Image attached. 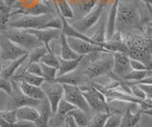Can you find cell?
I'll list each match as a JSON object with an SVG mask.
<instances>
[{
	"instance_id": "cell-1",
	"label": "cell",
	"mask_w": 152,
	"mask_h": 127,
	"mask_svg": "<svg viewBox=\"0 0 152 127\" xmlns=\"http://www.w3.org/2000/svg\"><path fill=\"white\" fill-rule=\"evenodd\" d=\"M151 12V5H146L140 0H119L115 31L126 34L149 25Z\"/></svg>"
},
{
	"instance_id": "cell-2",
	"label": "cell",
	"mask_w": 152,
	"mask_h": 127,
	"mask_svg": "<svg viewBox=\"0 0 152 127\" xmlns=\"http://www.w3.org/2000/svg\"><path fill=\"white\" fill-rule=\"evenodd\" d=\"M88 56L89 57V61L85 65L82 72L88 81L104 76L111 71L113 64V56L111 52L97 51L88 54Z\"/></svg>"
},
{
	"instance_id": "cell-3",
	"label": "cell",
	"mask_w": 152,
	"mask_h": 127,
	"mask_svg": "<svg viewBox=\"0 0 152 127\" xmlns=\"http://www.w3.org/2000/svg\"><path fill=\"white\" fill-rule=\"evenodd\" d=\"M58 13H45L40 15H27V13H12L7 20V27L22 30H42L50 20L58 16Z\"/></svg>"
},
{
	"instance_id": "cell-4",
	"label": "cell",
	"mask_w": 152,
	"mask_h": 127,
	"mask_svg": "<svg viewBox=\"0 0 152 127\" xmlns=\"http://www.w3.org/2000/svg\"><path fill=\"white\" fill-rule=\"evenodd\" d=\"M1 31H3V33L10 40H12L14 44H16L23 49L27 50L28 52L33 49L38 48V46H44L37 37H35L26 30L14 29V28L7 27L6 29H4Z\"/></svg>"
},
{
	"instance_id": "cell-5",
	"label": "cell",
	"mask_w": 152,
	"mask_h": 127,
	"mask_svg": "<svg viewBox=\"0 0 152 127\" xmlns=\"http://www.w3.org/2000/svg\"><path fill=\"white\" fill-rule=\"evenodd\" d=\"M80 89L82 90L83 95L91 111L95 113L110 112L106 97L93 84H91V82H89L84 86H81Z\"/></svg>"
},
{
	"instance_id": "cell-6",
	"label": "cell",
	"mask_w": 152,
	"mask_h": 127,
	"mask_svg": "<svg viewBox=\"0 0 152 127\" xmlns=\"http://www.w3.org/2000/svg\"><path fill=\"white\" fill-rule=\"evenodd\" d=\"M27 53V50L14 44L3 33V31L0 30V58L3 62L15 60Z\"/></svg>"
},
{
	"instance_id": "cell-7",
	"label": "cell",
	"mask_w": 152,
	"mask_h": 127,
	"mask_svg": "<svg viewBox=\"0 0 152 127\" xmlns=\"http://www.w3.org/2000/svg\"><path fill=\"white\" fill-rule=\"evenodd\" d=\"M41 88L45 93V97L50 103L52 113H55L57 106L64 96L63 84L56 81H44L41 84Z\"/></svg>"
},
{
	"instance_id": "cell-8",
	"label": "cell",
	"mask_w": 152,
	"mask_h": 127,
	"mask_svg": "<svg viewBox=\"0 0 152 127\" xmlns=\"http://www.w3.org/2000/svg\"><path fill=\"white\" fill-rule=\"evenodd\" d=\"M64 88V96L63 98L66 102H69L76 108L83 110L86 113H90L91 110L88 105L87 101L83 95L82 90L79 86H70V84H63Z\"/></svg>"
},
{
	"instance_id": "cell-9",
	"label": "cell",
	"mask_w": 152,
	"mask_h": 127,
	"mask_svg": "<svg viewBox=\"0 0 152 127\" xmlns=\"http://www.w3.org/2000/svg\"><path fill=\"white\" fill-rule=\"evenodd\" d=\"M66 41H68V44L74 52H76L80 56H86L90 53L97 52V51L107 52L106 49H103L102 46L94 45L86 40L74 38V37H66Z\"/></svg>"
},
{
	"instance_id": "cell-10",
	"label": "cell",
	"mask_w": 152,
	"mask_h": 127,
	"mask_svg": "<svg viewBox=\"0 0 152 127\" xmlns=\"http://www.w3.org/2000/svg\"><path fill=\"white\" fill-rule=\"evenodd\" d=\"M112 56L113 64L111 72L116 77L122 80V78L131 70L129 65V57L123 52H112Z\"/></svg>"
},
{
	"instance_id": "cell-11",
	"label": "cell",
	"mask_w": 152,
	"mask_h": 127,
	"mask_svg": "<svg viewBox=\"0 0 152 127\" xmlns=\"http://www.w3.org/2000/svg\"><path fill=\"white\" fill-rule=\"evenodd\" d=\"M57 83H60L62 84H70V86H84L90 81H88V78L85 76L82 70L75 69L69 73H66L59 76L55 79Z\"/></svg>"
},
{
	"instance_id": "cell-12",
	"label": "cell",
	"mask_w": 152,
	"mask_h": 127,
	"mask_svg": "<svg viewBox=\"0 0 152 127\" xmlns=\"http://www.w3.org/2000/svg\"><path fill=\"white\" fill-rule=\"evenodd\" d=\"M28 32H31L35 37L39 39L43 45H44L47 49L50 51V42L57 40L60 38V35L62 33L61 30L57 29H42V30H26Z\"/></svg>"
},
{
	"instance_id": "cell-13",
	"label": "cell",
	"mask_w": 152,
	"mask_h": 127,
	"mask_svg": "<svg viewBox=\"0 0 152 127\" xmlns=\"http://www.w3.org/2000/svg\"><path fill=\"white\" fill-rule=\"evenodd\" d=\"M14 82H16L20 91L25 96L31 99H33V100H37V101H42L46 98L45 93L43 91V89L41 88V86H32V84L27 83L23 81H14Z\"/></svg>"
},
{
	"instance_id": "cell-14",
	"label": "cell",
	"mask_w": 152,
	"mask_h": 127,
	"mask_svg": "<svg viewBox=\"0 0 152 127\" xmlns=\"http://www.w3.org/2000/svg\"><path fill=\"white\" fill-rule=\"evenodd\" d=\"M27 56L28 53L15 60L10 61L7 65H2V68L0 70V77L6 80H11L13 75L15 74V72L20 68L21 65L25 63Z\"/></svg>"
},
{
	"instance_id": "cell-15",
	"label": "cell",
	"mask_w": 152,
	"mask_h": 127,
	"mask_svg": "<svg viewBox=\"0 0 152 127\" xmlns=\"http://www.w3.org/2000/svg\"><path fill=\"white\" fill-rule=\"evenodd\" d=\"M40 110L39 111V117L37 118V120L34 121V124L36 127H49V121L50 119L52 116V111L50 109V103L45 98L44 100H42L39 103Z\"/></svg>"
},
{
	"instance_id": "cell-16",
	"label": "cell",
	"mask_w": 152,
	"mask_h": 127,
	"mask_svg": "<svg viewBox=\"0 0 152 127\" xmlns=\"http://www.w3.org/2000/svg\"><path fill=\"white\" fill-rule=\"evenodd\" d=\"M126 54L130 59H135L138 61L144 63L148 67H151V49H127Z\"/></svg>"
},
{
	"instance_id": "cell-17",
	"label": "cell",
	"mask_w": 152,
	"mask_h": 127,
	"mask_svg": "<svg viewBox=\"0 0 152 127\" xmlns=\"http://www.w3.org/2000/svg\"><path fill=\"white\" fill-rule=\"evenodd\" d=\"M82 58L83 56H79L78 58L73 60H64L59 57V67L58 69H57V77L77 69L80 65L81 61H82Z\"/></svg>"
},
{
	"instance_id": "cell-18",
	"label": "cell",
	"mask_w": 152,
	"mask_h": 127,
	"mask_svg": "<svg viewBox=\"0 0 152 127\" xmlns=\"http://www.w3.org/2000/svg\"><path fill=\"white\" fill-rule=\"evenodd\" d=\"M17 120H28L34 122L39 117V111L34 106H22L15 110Z\"/></svg>"
},
{
	"instance_id": "cell-19",
	"label": "cell",
	"mask_w": 152,
	"mask_h": 127,
	"mask_svg": "<svg viewBox=\"0 0 152 127\" xmlns=\"http://www.w3.org/2000/svg\"><path fill=\"white\" fill-rule=\"evenodd\" d=\"M142 113L139 110L137 112H132V108H127L126 113L122 116L121 123L118 127H135L137 124H139V121L141 120Z\"/></svg>"
},
{
	"instance_id": "cell-20",
	"label": "cell",
	"mask_w": 152,
	"mask_h": 127,
	"mask_svg": "<svg viewBox=\"0 0 152 127\" xmlns=\"http://www.w3.org/2000/svg\"><path fill=\"white\" fill-rule=\"evenodd\" d=\"M59 43H60V49H59V57L64 59V60H73L78 58L80 55H78L76 52L72 50L69 45L68 44L66 41V37L61 33L60 38H59Z\"/></svg>"
},
{
	"instance_id": "cell-21",
	"label": "cell",
	"mask_w": 152,
	"mask_h": 127,
	"mask_svg": "<svg viewBox=\"0 0 152 127\" xmlns=\"http://www.w3.org/2000/svg\"><path fill=\"white\" fill-rule=\"evenodd\" d=\"M152 76V70L146 69V70H130L127 72L125 76L122 78L123 81H126L128 84H135L136 83L142 81L145 78Z\"/></svg>"
},
{
	"instance_id": "cell-22",
	"label": "cell",
	"mask_w": 152,
	"mask_h": 127,
	"mask_svg": "<svg viewBox=\"0 0 152 127\" xmlns=\"http://www.w3.org/2000/svg\"><path fill=\"white\" fill-rule=\"evenodd\" d=\"M55 5V8L58 15L62 17H64L66 20H71L74 18V12L72 11V8L70 7L68 0H52Z\"/></svg>"
},
{
	"instance_id": "cell-23",
	"label": "cell",
	"mask_w": 152,
	"mask_h": 127,
	"mask_svg": "<svg viewBox=\"0 0 152 127\" xmlns=\"http://www.w3.org/2000/svg\"><path fill=\"white\" fill-rule=\"evenodd\" d=\"M66 116L72 117L79 127H87L90 120L88 116V113L84 112L83 110L79 109V108H74L73 110L69 111Z\"/></svg>"
},
{
	"instance_id": "cell-24",
	"label": "cell",
	"mask_w": 152,
	"mask_h": 127,
	"mask_svg": "<svg viewBox=\"0 0 152 127\" xmlns=\"http://www.w3.org/2000/svg\"><path fill=\"white\" fill-rule=\"evenodd\" d=\"M47 48L45 46H38V48H35L31 49V51L28 52V56L27 59L25 61V63H27V65L31 64V63H34V62H40V59L42 58V56L44 55L46 52H48Z\"/></svg>"
},
{
	"instance_id": "cell-25",
	"label": "cell",
	"mask_w": 152,
	"mask_h": 127,
	"mask_svg": "<svg viewBox=\"0 0 152 127\" xmlns=\"http://www.w3.org/2000/svg\"><path fill=\"white\" fill-rule=\"evenodd\" d=\"M40 63L45 64L50 67H55L58 69L59 67V56H57L54 54L52 51H48L44 55L42 56V58L40 59Z\"/></svg>"
},
{
	"instance_id": "cell-26",
	"label": "cell",
	"mask_w": 152,
	"mask_h": 127,
	"mask_svg": "<svg viewBox=\"0 0 152 127\" xmlns=\"http://www.w3.org/2000/svg\"><path fill=\"white\" fill-rule=\"evenodd\" d=\"M109 113H95L92 119L89 120L87 127H104Z\"/></svg>"
},
{
	"instance_id": "cell-27",
	"label": "cell",
	"mask_w": 152,
	"mask_h": 127,
	"mask_svg": "<svg viewBox=\"0 0 152 127\" xmlns=\"http://www.w3.org/2000/svg\"><path fill=\"white\" fill-rule=\"evenodd\" d=\"M40 65L42 68V77L44 78L45 81H55L57 77V68L42 63H40Z\"/></svg>"
},
{
	"instance_id": "cell-28",
	"label": "cell",
	"mask_w": 152,
	"mask_h": 127,
	"mask_svg": "<svg viewBox=\"0 0 152 127\" xmlns=\"http://www.w3.org/2000/svg\"><path fill=\"white\" fill-rule=\"evenodd\" d=\"M121 120H122L121 112L118 111L110 112L106 122H104V127H118L121 123Z\"/></svg>"
},
{
	"instance_id": "cell-29",
	"label": "cell",
	"mask_w": 152,
	"mask_h": 127,
	"mask_svg": "<svg viewBox=\"0 0 152 127\" xmlns=\"http://www.w3.org/2000/svg\"><path fill=\"white\" fill-rule=\"evenodd\" d=\"M24 72L26 73H30L36 75V76H41L42 77V68H41V65L40 62H34V63H31L28 65H26L25 67L23 69Z\"/></svg>"
},
{
	"instance_id": "cell-30",
	"label": "cell",
	"mask_w": 152,
	"mask_h": 127,
	"mask_svg": "<svg viewBox=\"0 0 152 127\" xmlns=\"http://www.w3.org/2000/svg\"><path fill=\"white\" fill-rule=\"evenodd\" d=\"M0 119L9 123H14L17 121L16 112L15 110H0Z\"/></svg>"
},
{
	"instance_id": "cell-31",
	"label": "cell",
	"mask_w": 152,
	"mask_h": 127,
	"mask_svg": "<svg viewBox=\"0 0 152 127\" xmlns=\"http://www.w3.org/2000/svg\"><path fill=\"white\" fill-rule=\"evenodd\" d=\"M129 86H130L131 95L134 98L138 99V100H140V101H145L146 99H148L146 96V94L142 90L139 86H137V84H129Z\"/></svg>"
},
{
	"instance_id": "cell-32",
	"label": "cell",
	"mask_w": 152,
	"mask_h": 127,
	"mask_svg": "<svg viewBox=\"0 0 152 127\" xmlns=\"http://www.w3.org/2000/svg\"><path fill=\"white\" fill-rule=\"evenodd\" d=\"M0 91L11 95L12 93V83L11 80H6L0 77Z\"/></svg>"
},
{
	"instance_id": "cell-33",
	"label": "cell",
	"mask_w": 152,
	"mask_h": 127,
	"mask_svg": "<svg viewBox=\"0 0 152 127\" xmlns=\"http://www.w3.org/2000/svg\"><path fill=\"white\" fill-rule=\"evenodd\" d=\"M129 65L130 68L132 70H146V69H151V67H148L147 65H145L141 61H138L135 59H130L129 58Z\"/></svg>"
},
{
	"instance_id": "cell-34",
	"label": "cell",
	"mask_w": 152,
	"mask_h": 127,
	"mask_svg": "<svg viewBox=\"0 0 152 127\" xmlns=\"http://www.w3.org/2000/svg\"><path fill=\"white\" fill-rule=\"evenodd\" d=\"M12 127H36L33 121L28 120H17L12 123Z\"/></svg>"
},
{
	"instance_id": "cell-35",
	"label": "cell",
	"mask_w": 152,
	"mask_h": 127,
	"mask_svg": "<svg viewBox=\"0 0 152 127\" xmlns=\"http://www.w3.org/2000/svg\"><path fill=\"white\" fill-rule=\"evenodd\" d=\"M137 86H139L140 88L144 91L148 99H151L152 96V84H145V83H138Z\"/></svg>"
},
{
	"instance_id": "cell-36",
	"label": "cell",
	"mask_w": 152,
	"mask_h": 127,
	"mask_svg": "<svg viewBox=\"0 0 152 127\" xmlns=\"http://www.w3.org/2000/svg\"><path fill=\"white\" fill-rule=\"evenodd\" d=\"M65 124L66 125V127H79L77 125V123L75 122L74 119L71 116H66L65 119Z\"/></svg>"
},
{
	"instance_id": "cell-37",
	"label": "cell",
	"mask_w": 152,
	"mask_h": 127,
	"mask_svg": "<svg viewBox=\"0 0 152 127\" xmlns=\"http://www.w3.org/2000/svg\"><path fill=\"white\" fill-rule=\"evenodd\" d=\"M3 1L10 9H12V7L15 6L16 4H18L19 2H20V0H3Z\"/></svg>"
},
{
	"instance_id": "cell-38",
	"label": "cell",
	"mask_w": 152,
	"mask_h": 127,
	"mask_svg": "<svg viewBox=\"0 0 152 127\" xmlns=\"http://www.w3.org/2000/svg\"><path fill=\"white\" fill-rule=\"evenodd\" d=\"M140 1L146 4V5H152V0H140Z\"/></svg>"
},
{
	"instance_id": "cell-39",
	"label": "cell",
	"mask_w": 152,
	"mask_h": 127,
	"mask_svg": "<svg viewBox=\"0 0 152 127\" xmlns=\"http://www.w3.org/2000/svg\"><path fill=\"white\" fill-rule=\"evenodd\" d=\"M2 65H3V61L1 60V58H0V70L2 68Z\"/></svg>"
},
{
	"instance_id": "cell-40",
	"label": "cell",
	"mask_w": 152,
	"mask_h": 127,
	"mask_svg": "<svg viewBox=\"0 0 152 127\" xmlns=\"http://www.w3.org/2000/svg\"><path fill=\"white\" fill-rule=\"evenodd\" d=\"M40 1H41V2H48L49 0H40Z\"/></svg>"
},
{
	"instance_id": "cell-41",
	"label": "cell",
	"mask_w": 152,
	"mask_h": 127,
	"mask_svg": "<svg viewBox=\"0 0 152 127\" xmlns=\"http://www.w3.org/2000/svg\"><path fill=\"white\" fill-rule=\"evenodd\" d=\"M58 127H66V124H64V125H60V126H58Z\"/></svg>"
},
{
	"instance_id": "cell-42",
	"label": "cell",
	"mask_w": 152,
	"mask_h": 127,
	"mask_svg": "<svg viewBox=\"0 0 152 127\" xmlns=\"http://www.w3.org/2000/svg\"><path fill=\"white\" fill-rule=\"evenodd\" d=\"M135 127H141V126H140V125H139V124H137V125H136V126H135Z\"/></svg>"
},
{
	"instance_id": "cell-43",
	"label": "cell",
	"mask_w": 152,
	"mask_h": 127,
	"mask_svg": "<svg viewBox=\"0 0 152 127\" xmlns=\"http://www.w3.org/2000/svg\"></svg>"
}]
</instances>
